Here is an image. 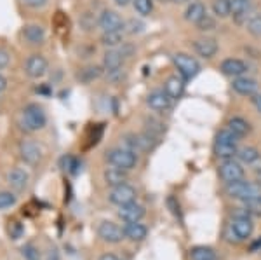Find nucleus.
Listing matches in <instances>:
<instances>
[{"label":"nucleus","instance_id":"nucleus-1","mask_svg":"<svg viewBox=\"0 0 261 260\" xmlns=\"http://www.w3.org/2000/svg\"><path fill=\"white\" fill-rule=\"evenodd\" d=\"M252 232H254V224H252V220H251V213L247 211L246 208L239 209L230 222L228 232H226L228 240L235 241V243H241V241L249 240L252 236Z\"/></svg>","mask_w":261,"mask_h":260},{"label":"nucleus","instance_id":"nucleus-2","mask_svg":"<svg viewBox=\"0 0 261 260\" xmlns=\"http://www.w3.org/2000/svg\"><path fill=\"white\" fill-rule=\"evenodd\" d=\"M239 138L233 131H230L228 128L221 129L216 135V141H214V154L218 159L226 161V159H233L235 154L239 150Z\"/></svg>","mask_w":261,"mask_h":260},{"label":"nucleus","instance_id":"nucleus-3","mask_svg":"<svg viewBox=\"0 0 261 260\" xmlns=\"http://www.w3.org/2000/svg\"><path fill=\"white\" fill-rule=\"evenodd\" d=\"M19 124H21V128L28 133L40 131V129L47 124V115H45L44 108H42L40 105L30 103L23 108V112H21Z\"/></svg>","mask_w":261,"mask_h":260},{"label":"nucleus","instance_id":"nucleus-4","mask_svg":"<svg viewBox=\"0 0 261 260\" xmlns=\"http://www.w3.org/2000/svg\"><path fill=\"white\" fill-rule=\"evenodd\" d=\"M107 161L115 168L130 171L138 164V156L125 147H115V149H110L107 152Z\"/></svg>","mask_w":261,"mask_h":260},{"label":"nucleus","instance_id":"nucleus-5","mask_svg":"<svg viewBox=\"0 0 261 260\" xmlns=\"http://www.w3.org/2000/svg\"><path fill=\"white\" fill-rule=\"evenodd\" d=\"M226 194L233 199H241V201H246L249 198H254V196L261 194V185L259 183H252V182H247V180H237V182H231V183H226L225 187Z\"/></svg>","mask_w":261,"mask_h":260},{"label":"nucleus","instance_id":"nucleus-6","mask_svg":"<svg viewBox=\"0 0 261 260\" xmlns=\"http://www.w3.org/2000/svg\"><path fill=\"white\" fill-rule=\"evenodd\" d=\"M172 63H174V66L178 68V74L185 81H190L200 72V63L187 53H176L172 56Z\"/></svg>","mask_w":261,"mask_h":260},{"label":"nucleus","instance_id":"nucleus-7","mask_svg":"<svg viewBox=\"0 0 261 260\" xmlns=\"http://www.w3.org/2000/svg\"><path fill=\"white\" fill-rule=\"evenodd\" d=\"M220 177L225 183H231L237 182V180H242L246 177V171H244L242 164L235 159H226V161H221L220 164Z\"/></svg>","mask_w":261,"mask_h":260},{"label":"nucleus","instance_id":"nucleus-8","mask_svg":"<svg viewBox=\"0 0 261 260\" xmlns=\"http://www.w3.org/2000/svg\"><path fill=\"white\" fill-rule=\"evenodd\" d=\"M136 188L129 183H122V185L112 187V191L108 192V199H110L112 204H117V206H124V204H129L133 201H136Z\"/></svg>","mask_w":261,"mask_h":260},{"label":"nucleus","instance_id":"nucleus-9","mask_svg":"<svg viewBox=\"0 0 261 260\" xmlns=\"http://www.w3.org/2000/svg\"><path fill=\"white\" fill-rule=\"evenodd\" d=\"M98 236L105 243H110V245H117V243H120L122 240H125L124 229H122L119 224L110 222V220L101 222L99 227H98Z\"/></svg>","mask_w":261,"mask_h":260},{"label":"nucleus","instance_id":"nucleus-10","mask_svg":"<svg viewBox=\"0 0 261 260\" xmlns=\"http://www.w3.org/2000/svg\"><path fill=\"white\" fill-rule=\"evenodd\" d=\"M153 140L155 138L150 135V133H145V135H136V133H127L124 136V147L129 150H133L134 154L138 152H145V150H150L153 147Z\"/></svg>","mask_w":261,"mask_h":260},{"label":"nucleus","instance_id":"nucleus-11","mask_svg":"<svg viewBox=\"0 0 261 260\" xmlns=\"http://www.w3.org/2000/svg\"><path fill=\"white\" fill-rule=\"evenodd\" d=\"M49 70V63L42 54H32L24 63V72L30 79H42Z\"/></svg>","mask_w":261,"mask_h":260},{"label":"nucleus","instance_id":"nucleus-12","mask_svg":"<svg viewBox=\"0 0 261 260\" xmlns=\"http://www.w3.org/2000/svg\"><path fill=\"white\" fill-rule=\"evenodd\" d=\"M125 58H129L127 53H125V49H119V48L108 49L103 56V68L107 70L108 74L122 70V65H124Z\"/></svg>","mask_w":261,"mask_h":260},{"label":"nucleus","instance_id":"nucleus-13","mask_svg":"<svg viewBox=\"0 0 261 260\" xmlns=\"http://www.w3.org/2000/svg\"><path fill=\"white\" fill-rule=\"evenodd\" d=\"M145 215H146L145 206L136 203V201L124 204V206H119V219L124 220L125 224H129V222H141L145 219Z\"/></svg>","mask_w":261,"mask_h":260},{"label":"nucleus","instance_id":"nucleus-14","mask_svg":"<svg viewBox=\"0 0 261 260\" xmlns=\"http://www.w3.org/2000/svg\"><path fill=\"white\" fill-rule=\"evenodd\" d=\"M98 25L103 32H112V30H124L125 28V23L124 19L120 18V14H117L115 11H103L98 19Z\"/></svg>","mask_w":261,"mask_h":260},{"label":"nucleus","instance_id":"nucleus-15","mask_svg":"<svg viewBox=\"0 0 261 260\" xmlns=\"http://www.w3.org/2000/svg\"><path fill=\"white\" fill-rule=\"evenodd\" d=\"M220 70L226 77L237 79V77H242V75L247 72V65L242 60H239V58H228V60L221 61Z\"/></svg>","mask_w":261,"mask_h":260},{"label":"nucleus","instance_id":"nucleus-16","mask_svg":"<svg viewBox=\"0 0 261 260\" xmlns=\"http://www.w3.org/2000/svg\"><path fill=\"white\" fill-rule=\"evenodd\" d=\"M231 89L235 91L237 94L241 96H247V98H251V96H254L258 93V84H256L254 79L251 77H237L231 81Z\"/></svg>","mask_w":261,"mask_h":260},{"label":"nucleus","instance_id":"nucleus-17","mask_svg":"<svg viewBox=\"0 0 261 260\" xmlns=\"http://www.w3.org/2000/svg\"><path fill=\"white\" fill-rule=\"evenodd\" d=\"M19 154H21V159H23L27 164H37L42 157V152H40V147L32 140H24L21 141L19 145Z\"/></svg>","mask_w":261,"mask_h":260},{"label":"nucleus","instance_id":"nucleus-18","mask_svg":"<svg viewBox=\"0 0 261 260\" xmlns=\"http://www.w3.org/2000/svg\"><path fill=\"white\" fill-rule=\"evenodd\" d=\"M122 229H124L125 240L133 241V243H140L143 240H146V236H148V229H146V225H143L141 222H129V224H125Z\"/></svg>","mask_w":261,"mask_h":260},{"label":"nucleus","instance_id":"nucleus-19","mask_svg":"<svg viewBox=\"0 0 261 260\" xmlns=\"http://www.w3.org/2000/svg\"><path fill=\"white\" fill-rule=\"evenodd\" d=\"M171 102L172 100L167 96L166 91H153V93H150L148 94V98H146V105L151 108V110H155V112H164V110H167V108L171 107Z\"/></svg>","mask_w":261,"mask_h":260},{"label":"nucleus","instance_id":"nucleus-20","mask_svg":"<svg viewBox=\"0 0 261 260\" xmlns=\"http://www.w3.org/2000/svg\"><path fill=\"white\" fill-rule=\"evenodd\" d=\"M164 91H166L171 100H179L185 93V79L181 75H171L164 82Z\"/></svg>","mask_w":261,"mask_h":260},{"label":"nucleus","instance_id":"nucleus-21","mask_svg":"<svg viewBox=\"0 0 261 260\" xmlns=\"http://www.w3.org/2000/svg\"><path fill=\"white\" fill-rule=\"evenodd\" d=\"M193 49H195V53L199 54V56L205 58V60H209V58H213L214 54L218 53V44L214 39H197L193 40Z\"/></svg>","mask_w":261,"mask_h":260},{"label":"nucleus","instance_id":"nucleus-22","mask_svg":"<svg viewBox=\"0 0 261 260\" xmlns=\"http://www.w3.org/2000/svg\"><path fill=\"white\" fill-rule=\"evenodd\" d=\"M28 173L24 170H21V168H14V170H11L9 173H7V182H9V185L14 188V191H24V188L28 187Z\"/></svg>","mask_w":261,"mask_h":260},{"label":"nucleus","instance_id":"nucleus-23","mask_svg":"<svg viewBox=\"0 0 261 260\" xmlns=\"http://www.w3.org/2000/svg\"><path fill=\"white\" fill-rule=\"evenodd\" d=\"M21 33H23L24 40L30 42V44H42L45 40V28L37 23L27 25Z\"/></svg>","mask_w":261,"mask_h":260},{"label":"nucleus","instance_id":"nucleus-24","mask_svg":"<svg viewBox=\"0 0 261 260\" xmlns=\"http://www.w3.org/2000/svg\"><path fill=\"white\" fill-rule=\"evenodd\" d=\"M103 177H105L107 185H110V187H117V185H122V183H127V171L120 170V168H115V166L105 170Z\"/></svg>","mask_w":261,"mask_h":260},{"label":"nucleus","instance_id":"nucleus-25","mask_svg":"<svg viewBox=\"0 0 261 260\" xmlns=\"http://www.w3.org/2000/svg\"><path fill=\"white\" fill-rule=\"evenodd\" d=\"M124 37H125V30H112V32H103L101 33V44L108 49H113V48H119V45L124 42Z\"/></svg>","mask_w":261,"mask_h":260},{"label":"nucleus","instance_id":"nucleus-26","mask_svg":"<svg viewBox=\"0 0 261 260\" xmlns=\"http://www.w3.org/2000/svg\"><path fill=\"white\" fill-rule=\"evenodd\" d=\"M205 14H207V11H205L204 4H202V2H192L190 6L187 7V11H185V19H187L188 23L197 25Z\"/></svg>","mask_w":261,"mask_h":260},{"label":"nucleus","instance_id":"nucleus-27","mask_svg":"<svg viewBox=\"0 0 261 260\" xmlns=\"http://www.w3.org/2000/svg\"><path fill=\"white\" fill-rule=\"evenodd\" d=\"M259 156L261 154L256 147H242V149H239L237 154H235L237 161L241 162V164H247V166L252 164V162H254Z\"/></svg>","mask_w":261,"mask_h":260},{"label":"nucleus","instance_id":"nucleus-28","mask_svg":"<svg viewBox=\"0 0 261 260\" xmlns=\"http://www.w3.org/2000/svg\"><path fill=\"white\" fill-rule=\"evenodd\" d=\"M101 74H103V68L98 65H89L86 66V68H82L81 72L77 74V79L84 84H91L92 81H96V79L101 77Z\"/></svg>","mask_w":261,"mask_h":260},{"label":"nucleus","instance_id":"nucleus-29","mask_svg":"<svg viewBox=\"0 0 261 260\" xmlns=\"http://www.w3.org/2000/svg\"><path fill=\"white\" fill-rule=\"evenodd\" d=\"M192 260H218V253L211 246H193L190 250Z\"/></svg>","mask_w":261,"mask_h":260},{"label":"nucleus","instance_id":"nucleus-30","mask_svg":"<svg viewBox=\"0 0 261 260\" xmlns=\"http://www.w3.org/2000/svg\"><path fill=\"white\" fill-rule=\"evenodd\" d=\"M228 129L233 131L239 138H242L251 131V126L246 119H242V117H231L228 121Z\"/></svg>","mask_w":261,"mask_h":260},{"label":"nucleus","instance_id":"nucleus-31","mask_svg":"<svg viewBox=\"0 0 261 260\" xmlns=\"http://www.w3.org/2000/svg\"><path fill=\"white\" fill-rule=\"evenodd\" d=\"M230 2H231V14H233V18H237V19L244 18L251 7L249 0H230Z\"/></svg>","mask_w":261,"mask_h":260},{"label":"nucleus","instance_id":"nucleus-32","mask_svg":"<svg viewBox=\"0 0 261 260\" xmlns=\"http://www.w3.org/2000/svg\"><path fill=\"white\" fill-rule=\"evenodd\" d=\"M213 12L218 18H228L231 14V2L230 0H214Z\"/></svg>","mask_w":261,"mask_h":260},{"label":"nucleus","instance_id":"nucleus-33","mask_svg":"<svg viewBox=\"0 0 261 260\" xmlns=\"http://www.w3.org/2000/svg\"><path fill=\"white\" fill-rule=\"evenodd\" d=\"M242 203H244V208H246L247 211L251 213V215L261 217V194L254 196V198L246 199V201H242Z\"/></svg>","mask_w":261,"mask_h":260},{"label":"nucleus","instance_id":"nucleus-34","mask_svg":"<svg viewBox=\"0 0 261 260\" xmlns=\"http://www.w3.org/2000/svg\"><path fill=\"white\" fill-rule=\"evenodd\" d=\"M133 6L140 16H150L153 11V0H133Z\"/></svg>","mask_w":261,"mask_h":260},{"label":"nucleus","instance_id":"nucleus-35","mask_svg":"<svg viewBox=\"0 0 261 260\" xmlns=\"http://www.w3.org/2000/svg\"><path fill=\"white\" fill-rule=\"evenodd\" d=\"M16 203H18V198H16L14 192H11V191H0V209L12 208Z\"/></svg>","mask_w":261,"mask_h":260},{"label":"nucleus","instance_id":"nucleus-36","mask_svg":"<svg viewBox=\"0 0 261 260\" xmlns=\"http://www.w3.org/2000/svg\"><path fill=\"white\" fill-rule=\"evenodd\" d=\"M21 255L24 257V260H42L39 248H37L35 245H32V243H27V245L21 248Z\"/></svg>","mask_w":261,"mask_h":260},{"label":"nucleus","instance_id":"nucleus-37","mask_svg":"<svg viewBox=\"0 0 261 260\" xmlns=\"http://www.w3.org/2000/svg\"><path fill=\"white\" fill-rule=\"evenodd\" d=\"M247 32L254 37H261V16H252V18L247 21Z\"/></svg>","mask_w":261,"mask_h":260},{"label":"nucleus","instance_id":"nucleus-38","mask_svg":"<svg viewBox=\"0 0 261 260\" xmlns=\"http://www.w3.org/2000/svg\"><path fill=\"white\" fill-rule=\"evenodd\" d=\"M197 28H199L200 32H213L214 28H216V21H214V18H211L209 14H205L204 18L197 23Z\"/></svg>","mask_w":261,"mask_h":260},{"label":"nucleus","instance_id":"nucleus-39","mask_svg":"<svg viewBox=\"0 0 261 260\" xmlns=\"http://www.w3.org/2000/svg\"><path fill=\"white\" fill-rule=\"evenodd\" d=\"M7 232H9V236L12 238V240H19L24 232V227L19 224V222H11L9 227H7Z\"/></svg>","mask_w":261,"mask_h":260},{"label":"nucleus","instance_id":"nucleus-40","mask_svg":"<svg viewBox=\"0 0 261 260\" xmlns=\"http://www.w3.org/2000/svg\"><path fill=\"white\" fill-rule=\"evenodd\" d=\"M143 28H145V25L141 23V21H136V19H130L127 25H125L124 30L130 33V35H134V33H141Z\"/></svg>","mask_w":261,"mask_h":260},{"label":"nucleus","instance_id":"nucleus-41","mask_svg":"<svg viewBox=\"0 0 261 260\" xmlns=\"http://www.w3.org/2000/svg\"><path fill=\"white\" fill-rule=\"evenodd\" d=\"M21 2L27 7H30V9H44L49 0H21Z\"/></svg>","mask_w":261,"mask_h":260},{"label":"nucleus","instance_id":"nucleus-42","mask_svg":"<svg viewBox=\"0 0 261 260\" xmlns=\"http://www.w3.org/2000/svg\"><path fill=\"white\" fill-rule=\"evenodd\" d=\"M11 63V56H9V53H6L4 49H0V70L2 68H6L7 65Z\"/></svg>","mask_w":261,"mask_h":260},{"label":"nucleus","instance_id":"nucleus-43","mask_svg":"<svg viewBox=\"0 0 261 260\" xmlns=\"http://www.w3.org/2000/svg\"><path fill=\"white\" fill-rule=\"evenodd\" d=\"M249 168H251L252 171H254V173H258V177H259V175H261V156L256 159L252 164H249Z\"/></svg>","mask_w":261,"mask_h":260},{"label":"nucleus","instance_id":"nucleus-44","mask_svg":"<svg viewBox=\"0 0 261 260\" xmlns=\"http://www.w3.org/2000/svg\"><path fill=\"white\" fill-rule=\"evenodd\" d=\"M45 260H61L60 258V251H58L56 248H49L47 251V258Z\"/></svg>","mask_w":261,"mask_h":260},{"label":"nucleus","instance_id":"nucleus-45","mask_svg":"<svg viewBox=\"0 0 261 260\" xmlns=\"http://www.w3.org/2000/svg\"><path fill=\"white\" fill-rule=\"evenodd\" d=\"M251 100H252V105L256 107V110L261 114V94L259 93H256L254 96H251Z\"/></svg>","mask_w":261,"mask_h":260},{"label":"nucleus","instance_id":"nucleus-46","mask_svg":"<svg viewBox=\"0 0 261 260\" xmlns=\"http://www.w3.org/2000/svg\"><path fill=\"white\" fill-rule=\"evenodd\" d=\"M98 260H120L117 255H113V253H105V255H101V257Z\"/></svg>","mask_w":261,"mask_h":260},{"label":"nucleus","instance_id":"nucleus-47","mask_svg":"<svg viewBox=\"0 0 261 260\" xmlns=\"http://www.w3.org/2000/svg\"><path fill=\"white\" fill-rule=\"evenodd\" d=\"M6 89H7V79L0 74V93H2V91H6Z\"/></svg>","mask_w":261,"mask_h":260},{"label":"nucleus","instance_id":"nucleus-48","mask_svg":"<svg viewBox=\"0 0 261 260\" xmlns=\"http://www.w3.org/2000/svg\"><path fill=\"white\" fill-rule=\"evenodd\" d=\"M130 2H133V0H115V4H117V6H120V7H125V6H129Z\"/></svg>","mask_w":261,"mask_h":260},{"label":"nucleus","instance_id":"nucleus-49","mask_svg":"<svg viewBox=\"0 0 261 260\" xmlns=\"http://www.w3.org/2000/svg\"><path fill=\"white\" fill-rule=\"evenodd\" d=\"M258 248H261V240H258L256 243H252V246H251V250H252V251H256Z\"/></svg>","mask_w":261,"mask_h":260},{"label":"nucleus","instance_id":"nucleus-50","mask_svg":"<svg viewBox=\"0 0 261 260\" xmlns=\"http://www.w3.org/2000/svg\"><path fill=\"white\" fill-rule=\"evenodd\" d=\"M171 2H174V4H187L188 0H171Z\"/></svg>","mask_w":261,"mask_h":260}]
</instances>
